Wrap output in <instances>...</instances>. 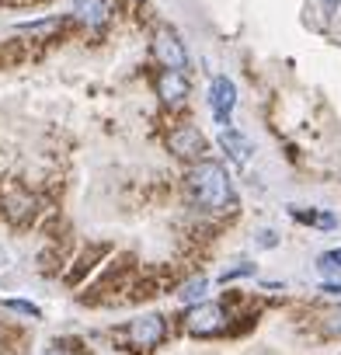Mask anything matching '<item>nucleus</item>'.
<instances>
[{
    "mask_svg": "<svg viewBox=\"0 0 341 355\" xmlns=\"http://www.w3.org/2000/svg\"><path fill=\"white\" fill-rule=\"evenodd\" d=\"M189 196L192 202H199L202 209H234L237 206V196H234V182L223 164L216 160H199L192 171H189Z\"/></svg>",
    "mask_w": 341,
    "mask_h": 355,
    "instance_id": "obj_1",
    "label": "nucleus"
},
{
    "mask_svg": "<svg viewBox=\"0 0 341 355\" xmlns=\"http://www.w3.org/2000/svg\"><path fill=\"white\" fill-rule=\"evenodd\" d=\"M150 53H153V60H157L164 70H185V67H189V53H185L178 32H175V28H167V25L153 28Z\"/></svg>",
    "mask_w": 341,
    "mask_h": 355,
    "instance_id": "obj_2",
    "label": "nucleus"
},
{
    "mask_svg": "<svg viewBox=\"0 0 341 355\" xmlns=\"http://www.w3.org/2000/svg\"><path fill=\"white\" fill-rule=\"evenodd\" d=\"M185 324H189V331L195 338H213V334L227 331V310L220 303H199V306H192Z\"/></svg>",
    "mask_w": 341,
    "mask_h": 355,
    "instance_id": "obj_3",
    "label": "nucleus"
},
{
    "mask_svg": "<svg viewBox=\"0 0 341 355\" xmlns=\"http://www.w3.org/2000/svg\"><path fill=\"white\" fill-rule=\"evenodd\" d=\"M0 209H4L8 223L28 227V223L35 220V213H39V199H35L32 192H25V189H11V192L4 196V202H0Z\"/></svg>",
    "mask_w": 341,
    "mask_h": 355,
    "instance_id": "obj_4",
    "label": "nucleus"
},
{
    "mask_svg": "<svg viewBox=\"0 0 341 355\" xmlns=\"http://www.w3.org/2000/svg\"><path fill=\"white\" fill-rule=\"evenodd\" d=\"M234 105H237V84L230 77H223V73L213 77V84H209V108H213L220 125H230Z\"/></svg>",
    "mask_w": 341,
    "mask_h": 355,
    "instance_id": "obj_5",
    "label": "nucleus"
},
{
    "mask_svg": "<svg viewBox=\"0 0 341 355\" xmlns=\"http://www.w3.org/2000/svg\"><path fill=\"white\" fill-rule=\"evenodd\" d=\"M125 334H129L132 345H139V348H153V345L164 341V334H167V320H164L160 313H143V317H136V320L125 327Z\"/></svg>",
    "mask_w": 341,
    "mask_h": 355,
    "instance_id": "obj_6",
    "label": "nucleus"
},
{
    "mask_svg": "<svg viewBox=\"0 0 341 355\" xmlns=\"http://www.w3.org/2000/svg\"><path fill=\"white\" fill-rule=\"evenodd\" d=\"M167 146H170V153L182 157V160H199L206 153V136L195 125H178V129H170Z\"/></svg>",
    "mask_w": 341,
    "mask_h": 355,
    "instance_id": "obj_7",
    "label": "nucleus"
},
{
    "mask_svg": "<svg viewBox=\"0 0 341 355\" xmlns=\"http://www.w3.org/2000/svg\"><path fill=\"white\" fill-rule=\"evenodd\" d=\"M112 11H115V0H73V15H77V21H84L91 32L105 28L108 18H112Z\"/></svg>",
    "mask_w": 341,
    "mask_h": 355,
    "instance_id": "obj_8",
    "label": "nucleus"
},
{
    "mask_svg": "<svg viewBox=\"0 0 341 355\" xmlns=\"http://www.w3.org/2000/svg\"><path fill=\"white\" fill-rule=\"evenodd\" d=\"M153 87H157V94H160L164 105H182L189 98V80H185L182 70H160L157 80H153Z\"/></svg>",
    "mask_w": 341,
    "mask_h": 355,
    "instance_id": "obj_9",
    "label": "nucleus"
},
{
    "mask_svg": "<svg viewBox=\"0 0 341 355\" xmlns=\"http://www.w3.org/2000/svg\"><path fill=\"white\" fill-rule=\"evenodd\" d=\"M220 146L227 150V157H230L234 164H247V160H251V150H254L251 139H247L244 132H237L234 125H223V129H220Z\"/></svg>",
    "mask_w": 341,
    "mask_h": 355,
    "instance_id": "obj_10",
    "label": "nucleus"
},
{
    "mask_svg": "<svg viewBox=\"0 0 341 355\" xmlns=\"http://www.w3.org/2000/svg\"><path fill=\"white\" fill-rule=\"evenodd\" d=\"M206 286H209V279H206V275H199V279H189V282L178 289V296H182L185 303H195V300H202V296H206Z\"/></svg>",
    "mask_w": 341,
    "mask_h": 355,
    "instance_id": "obj_11",
    "label": "nucleus"
},
{
    "mask_svg": "<svg viewBox=\"0 0 341 355\" xmlns=\"http://www.w3.org/2000/svg\"><path fill=\"white\" fill-rule=\"evenodd\" d=\"M98 254H101V248H91V251H84V254L77 258V268L70 272V282H80V279H84V272H91V268L98 265Z\"/></svg>",
    "mask_w": 341,
    "mask_h": 355,
    "instance_id": "obj_12",
    "label": "nucleus"
},
{
    "mask_svg": "<svg viewBox=\"0 0 341 355\" xmlns=\"http://www.w3.org/2000/svg\"><path fill=\"white\" fill-rule=\"evenodd\" d=\"M292 216L303 220V223H313V227H320V230H334V227H338V220H334L331 213H299V209H292Z\"/></svg>",
    "mask_w": 341,
    "mask_h": 355,
    "instance_id": "obj_13",
    "label": "nucleus"
},
{
    "mask_svg": "<svg viewBox=\"0 0 341 355\" xmlns=\"http://www.w3.org/2000/svg\"><path fill=\"white\" fill-rule=\"evenodd\" d=\"M317 265H320V272H341V248L338 251H324Z\"/></svg>",
    "mask_w": 341,
    "mask_h": 355,
    "instance_id": "obj_14",
    "label": "nucleus"
},
{
    "mask_svg": "<svg viewBox=\"0 0 341 355\" xmlns=\"http://www.w3.org/2000/svg\"><path fill=\"white\" fill-rule=\"evenodd\" d=\"M4 306L15 310V313H28V317H39V313H42V310H39L35 303H28V300H4Z\"/></svg>",
    "mask_w": 341,
    "mask_h": 355,
    "instance_id": "obj_15",
    "label": "nucleus"
},
{
    "mask_svg": "<svg viewBox=\"0 0 341 355\" xmlns=\"http://www.w3.org/2000/svg\"><path fill=\"white\" fill-rule=\"evenodd\" d=\"M324 334H341V310H331L324 317Z\"/></svg>",
    "mask_w": 341,
    "mask_h": 355,
    "instance_id": "obj_16",
    "label": "nucleus"
},
{
    "mask_svg": "<svg viewBox=\"0 0 341 355\" xmlns=\"http://www.w3.org/2000/svg\"><path fill=\"white\" fill-rule=\"evenodd\" d=\"M320 8H324V15L331 18V15H338V8H341V0H320Z\"/></svg>",
    "mask_w": 341,
    "mask_h": 355,
    "instance_id": "obj_17",
    "label": "nucleus"
},
{
    "mask_svg": "<svg viewBox=\"0 0 341 355\" xmlns=\"http://www.w3.org/2000/svg\"><path fill=\"white\" fill-rule=\"evenodd\" d=\"M324 293H331V296H341V282H327V286H320Z\"/></svg>",
    "mask_w": 341,
    "mask_h": 355,
    "instance_id": "obj_18",
    "label": "nucleus"
},
{
    "mask_svg": "<svg viewBox=\"0 0 341 355\" xmlns=\"http://www.w3.org/2000/svg\"><path fill=\"white\" fill-rule=\"evenodd\" d=\"M46 355H70V352H63V348H49Z\"/></svg>",
    "mask_w": 341,
    "mask_h": 355,
    "instance_id": "obj_19",
    "label": "nucleus"
}]
</instances>
